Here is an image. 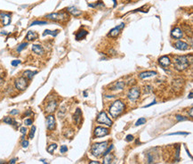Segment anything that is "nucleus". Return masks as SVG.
<instances>
[{
    "label": "nucleus",
    "instance_id": "f257e3e1",
    "mask_svg": "<svg viewBox=\"0 0 193 164\" xmlns=\"http://www.w3.org/2000/svg\"><path fill=\"white\" fill-rule=\"evenodd\" d=\"M125 108H126L125 104L121 100H117L111 104V106L110 107L109 112H110V114L112 118L116 119L124 112Z\"/></svg>",
    "mask_w": 193,
    "mask_h": 164
},
{
    "label": "nucleus",
    "instance_id": "f03ea898",
    "mask_svg": "<svg viewBox=\"0 0 193 164\" xmlns=\"http://www.w3.org/2000/svg\"><path fill=\"white\" fill-rule=\"evenodd\" d=\"M174 65H175V68L177 71H185L190 66V62H189L188 57L185 56H175L174 58Z\"/></svg>",
    "mask_w": 193,
    "mask_h": 164
},
{
    "label": "nucleus",
    "instance_id": "7ed1b4c3",
    "mask_svg": "<svg viewBox=\"0 0 193 164\" xmlns=\"http://www.w3.org/2000/svg\"><path fill=\"white\" fill-rule=\"evenodd\" d=\"M108 147V141L101 142V143H96L92 145L91 148V152L95 157H99L100 155L103 154V152Z\"/></svg>",
    "mask_w": 193,
    "mask_h": 164
},
{
    "label": "nucleus",
    "instance_id": "20e7f679",
    "mask_svg": "<svg viewBox=\"0 0 193 164\" xmlns=\"http://www.w3.org/2000/svg\"><path fill=\"white\" fill-rule=\"evenodd\" d=\"M47 18L52 20V21H65L67 20H69V14L67 13H64V12H60V13H53V14H47L45 16Z\"/></svg>",
    "mask_w": 193,
    "mask_h": 164
},
{
    "label": "nucleus",
    "instance_id": "39448f33",
    "mask_svg": "<svg viewBox=\"0 0 193 164\" xmlns=\"http://www.w3.org/2000/svg\"><path fill=\"white\" fill-rule=\"evenodd\" d=\"M96 121L100 124H103L108 127H111L113 124L112 121L108 117V115L105 112H101L99 113V115L97 116V119H96Z\"/></svg>",
    "mask_w": 193,
    "mask_h": 164
},
{
    "label": "nucleus",
    "instance_id": "423d86ee",
    "mask_svg": "<svg viewBox=\"0 0 193 164\" xmlns=\"http://www.w3.org/2000/svg\"><path fill=\"white\" fill-rule=\"evenodd\" d=\"M14 85H15V87L18 90L23 91L28 87L29 82H28V80L25 79L24 77H21V78H18V79L15 80Z\"/></svg>",
    "mask_w": 193,
    "mask_h": 164
},
{
    "label": "nucleus",
    "instance_id": "0eeeda50",
    "mask_svg": "<svg viewBox=\"0 0 193 164\" xmlns=\"http://www.w3.org/2000/svg\"><path fill=\"white\" fill-rule=\"evenodd\" d=\"M140 89L138 87H132V89L129 90L128 92V99L132 102H134L135 100H137L138 98L140 97Z\"/></svg>",
    "mask_w": 193,
    "mask_h": 164
},
{
    "label": "nucleus",
    "instance_id": "6e6552de",
    "mask_svg": "<svg viewBox=\"0 0 193 164\" xmlns=\"http://www.w3.org/2000/svg\"><path fill=\"white\" fill-rule=\"evenodd\" d=\"M94 137H103L110 134V130L103 127H96L94 128Z\"/></svg>",
    "mask_w": 193,
    "mask_h": 164
},
{
    "label": "nucleus",
    "instance_id": "1a4fd4ad",
    "mask_svg": "<svg viewBox=\"0 0 193 164\" xmlns=\"http://www.w3.org/2000/svg\"><path fill=\"white\" fill-rule=\"evenodd\" d=\"M57 105H58V104H57V101L56 100L53 99V100L48 101L47 106H45V112H47V113H53L56 110Z\"/></svg>",
    "mask_w": 193,
    "mask_h": 164
},
{
    "label": "nucleus",
    "instance_id": "9d476101",
    "mask_svg": "<svg viewBox=\"0 0 193 164\" xmlns=\"http://www.w3.org/2000/svg\"><path fill=\"white\" fill-rule=\"evenodd\" d=\"M124 27H125V23H123L119 24L118 26L113 28L112 30H110V33L108 34V37H110V38H116V37H118V34L120 33V31L122 30V29H123Z\"/></svg>",
    "mask_w": 193,
    "mask_h": 164
},
{
    "label": "nucleus",
    "instance_id": "9b49d317",
    "mask_svg": "<svg viewBox=\"0 0 193 164\" xmlns=\"http://www.w3.org/2000/svg\"><path fill=\"white\" fill-rule=\"evenodd\" d=\"M174 47L178 49V50H181V51H186L188 49H190V46L188 44L184 41H181V40H178L175 43L174 45Z\"/></svg>",
    "mask_w": 193,
    "mask_h": 164
},
{
    "label": "nucleus",
    "instance_id": "f8f14e48",
    "mask_svg": "<svg viewBox=\"0 0 193 164\" xmlns=\"http://www.w3.org/2000/svg\"><path fill=\"white\" fill-rule=\"evenodd\" d=\"M55 118L53 114H49L47 117V127L48 130H53L55 128Z\"/></svg>",
    "mask_w": 193,
    "mask_h": 164
},
{
    "label": "nucleus",
    "instance_id": "ddd939ff",
    "mask_svg": "<svg viewBox=\"0 0 193 164\" xmlns=\"http://www.w3.org/2000/svg\"><path fill=\"white\" fill-rule=\"evenodd\" d=\"M183 32L180 28L176 27L175 29L172 30L171 31V37L175 39H180L181 38H183Z\"/></svg>",
    "mask_w": 193,
    "mask_h": 164
},
{
    "label": "nucleus",
    "instance_id": "4468645a",
    "mask_svg": "<svg viewBox=\"0 0 193 164\" xmlns=\"http://www.w3.org/2000/svg\"><path fill=\"white\" fill-rule=\"evenodd\" d=\"M0 20L4 26H7L11 23V14L5 13H0Z\"/></svg>",
    "mask_w": 193,
    "mask_h": 164
},
{
    "label": "nucleus",
    "instance_id": "2eb2a0df",
    "mask_svg": "<svg viewBox=\"0 0 193 164\" xmlns=\"http://www.w3.org/2000/svg\"><path fill=\"white\" fill-rule=\"evenodd\" d=\"M156 75H157L156 71H143V72L139 74V78L141 80H144V79H148V78H151V77H154V76H156Z\"/></svg>",
    "mask_w": 193,
    "mask_h": 164
},
{
    "label": "nucleus",
    "instance_id": "dca6fc26",
    "mask_svg": "<svg viewBox=\"0 0 193 164\" xmlns=\"http://www.w3.org/2000/svg\"><path fill=\"white\" fill-rule=\"evenodd\" d=\"M158 62H159V64L163 67H168L169 65L171 64V60H170V58L168 56H162L161 58H159Z\"/></svg>",
    "mask_w": 193,
    "mask_h": 164
},
{
    "label": "nucleus",
    "instance_id": "f3484780",
    "mask_svg": "<svg viewBox=\"0 0 193 164\" xmlns=\"http://www.w3.org/2000/svg\"><path fill=\"white\" fill-rule=\"evenodd\" d=\"M88 34V31L86 30H79L77 34H76V39L77 40H81V39H84Z\"/></svg>",
    "mask_w": 193,
    "mask_h": 164
},
{
    "label": "nucleus",
    "instance_id": "a211bd4d",
    "mask_svg": "<svg viewBox=\"0 0 193 164\" xmlns=\"http://www.w3.org/2000/svg\"><path fill=\"white\" fill-rule=\"evenodd\" d=\"M32 51L36 54H38V56H43L44 53V48L40 45H33L32 46Z\"/></svg>",
    "mask_w": 193,
    "mask_h": 164
},
{
    "label": "nucleus",
    "instance_id": "6ab92c4d",
    "mask_svg": "<svg viewBox=\"0 0 193 164\" xmlns=\"http://www.w3.org/2000/svg\"><path fill=\"white\" fill-rule=\"evenodd\" d=\"M38 38V34L37 33V32L32 31V30H29L26 35V39L28 41H34V40H36Z\"/></svg>",
    "mask_w": 193,
    "mask_h": 164
},
{
    "label": "nucleus",
    "instance_id": "aec40b11",
    "mask_svg": "<svg viewBox=\"0 0 193 164\" xmlns=\"http://www.w3.org/2000/svg\"><path fill=\"white\" fill-rule=\"evenodd\" d=\"M67 10H68V12H69L70 14H71L72 15H74V16H76V17H77V16L82 14L81 11H79V10H78L77 8H76L75 6H70V7L68 8Z\"/></svg>",
    "mask_w": 193,
    "mask_h": 164
},
{
    "label": "nucleus",
    "instance_id": "412c9836",
    "mask_svg": "<svg viewBox=\"0 0 193 164\" xmlns=\"http://www.w3.org/2000/svg\"><path fill=\"white\" fill-rule=\"evenodd\" d=\"M74 121L76 122V124H79L81 121V118H82V113H81V111L80 109H77V111L75 112V114H74Z\"/></svg>",
    "mask_w": 193,
    "mask_h": 164
},
{
    "label": "nucleus",
    "instance_id": "4be33fe9",
    "mask_svg": "<svg viewBox=\"0 0 193 164\" xmlns=\"http://www.w3.org/2000/svg\"><path fill=\"white\" fill-rule=\"evenodd\" d=\"M37 73H38V71H31L28 70V71H25L23 72V77L29 80H31L34 77V75L37 74Z\"/></svg>",
    "mask_w": 193,
    "mask_h": 164
},
{
    "label": "nucleus",
    "instance_id": "5701e85b",
    "mask_svg": "<svg viewBox=\"0 0 193 164\" xmlns=\"http://www.w3.org/2000/svg\"><path fill=\"white\" fill-rule=\"evenodd\" d=\"M113 159H114V156L110 154H108L105 155V157L103 158V164H112V161H113Z\"/></svg>",
    "mask_w": 193,
    "mask_h": 164
},
{
    "label": "nucleus",
    "instance_id": "b1692460",
    "mask_svg": "<svg viewBox=\"0 0 193 164\" xmlns=\"http://www.w3.org/2000/svg\"><path fill=\"white\" fill-rule=\"evenodd\" d=\"M59 33V30H45L43 33V36H47V35H51V36H57Z\"/></svg>",
    "mask_w": 193,
    "mask_h": 164
},
{
    "label": "nucleus",
    "instance_id": "393cba45",
    "mask_svg": "<svg viewBox=\"0 0 193 164\" xmlns=\"http://www.w3.org/2000/svg\"><path fill=\"white\" fill-rule=\"evenodd\" d=\"M125 83L124 82H121V81H119V82H117L115 85H114V86H113V89H112V90H115V89H123L124 87H125Z\"/></svg>",
    "mask_w": 193,
    "mask_h": 164
},
{
    "label": "nucleus",
    "instance_id": "a878e982",
    "mask_svg": "<svg viewBox=\"0 0 193 164\" xmlns=\"http://www.w3.org/2000/svg\"><path fill=\"white\" fill-rule=\"evenodd\" d=\"M56 149H57V145H56V144H52V145H50L47 147V152H49V154H53V152H54Z\"/></svg>",
    "mask_w": 193,
    "mask_h": 164
},
{
    "label": "nucleus",
    "instance_id": "bb28decb",
    "mask_svg": "<svg viewBox=\"0 0 193 164\" xmlns=\"http://www.w3.org/2000/svg\"><path fill=\"white\" fill-rule=\"evenodd\" d=\"M48 23L47 21H34L33 23H31V24L29 26H34V25H44L47 24Z\"/></svg>",
    "mask_w": 193,
    "mask_h": 164
},
{
    "label": "nucleus",
    "instance_id": "cd10ccee",
    "mask_svg": "<svg viewBox=\"0 0 193 164\" xmlns=\"http://www.w3.org/2000/svg\"><path fill=\"white\" fill-rule=\"evenodd\" d=\"M27 46H28V43H27V42H23V43H21V45H20V46L17 47V49H16V50H17V52H19V53H20V52H21V51L23 50L24 48H26V47H27Z\"/></svg>",
    "mask_w": 193,
    "mask_h": 164
},
{
    "label": "nucleus",
    "instance_id": "c85d7f7f",
    "mask_svg": "<svg viewBox=\"0 0 193 164\" xmlns=\"http://www.w3.org/2000/svg\"><path fill=\"white\" fill-rule=\"evenodd\" d=\"M4 122L6 123V124H8V125H13V124L14 123V121H13V119L10 118V117H5V118L4 119Z\"/></svg>",
    "mask_w": 193,
    "mask_h": 164
},
{
    "label": "nucleus",
    "instance_id": "c756f323",
    "mask_svg": "<svg viewBox=\"0 0 193 164\" xmlns=\"http://www.w3.org/2000/svg\"><path fill=\"white\" fill-rule=\"evenodd\" d=\"M146 123V119L145 118H140L135 123V126H141V125H143Z\"/></svg>",
    "mask_w": 193,
    "mask_h": 164
},
{
    "label": "nucleus",
    "instance_id": "7c9ffc66",
    "mask_svg": "<svg viewBox=\"0 0 193 164\" xmlns=\"http://www.w3.org/2000/svg\"><path fill=\"white\" fill-rule=\"evenodd\" d=\"M98 5H101V6H104V5H103V3L101 1V0H99V1H97L96 3H92V4H89V6L90 7H96V6H98Z\"/></svg>",
    "mask_w": 193,
    "mask_h": 164
},
{
    "label": "nucleus",
    "instance_id": "2f4dec72",
    "mask_svg": "<svg viewBox=\"0 0 193 164\" xmlns=\"http://www.w3.org/2000/svg\"><path fill=\"white\" fill-rule=\"evenodd\" d=\"M35 132H36V127L35 126H32L31 129H30V132H29V137L30 139H32L34 137V135H35Z\"/></svg>",
    "mask_w": 193,
    "mask_h": 164
},
{
    "label": "nucleus",
    "instance_id": "473e14b6",
    "mask_svg": "<svg viewBox=\"0 0 193 164\" xmlns=\"http://www.w3.org/2000/svg\"><path fill=\"white\" fill-rule=\"evenodd\" d=\"M175 117H176V119L178 121H187L188 119V118H186L184 116H181V115H179V114H177Z\"/></svg>",
    "mask_w": 193,
    "mask_h": 164
},
{
    "label": "nucleus",
    "instance_id": "72a5a7b5",
    "mask_svg": "<svg viewBox=\"0 0 193 164\" xmlns=\"http://www.w3.org/2000/svg\"><path fill=\"white\" fill-rule=\"evenodd\" d=\"M190 133L188 132H175V133H171V134H168V136H176V135H189Z\"/></svg>",
    "mask_w": 193,
    "mask_h": 164
},
{
    "label": "nucleus",
    "instance_id": "f704fd0d",
    "mask_svg": "<svg viewBox=\"0 0 193 164\" xmlns=\"http://www.w3.org/2000/svg\"><path fill=\"white\" fill-rule=\"evenodd\" d=\"M113 149V145H111L110 146H108L107 147V149L105 150V152H103V154L104 155H106V154H110V152H111V150Z\"/></svg>",
    "mask_w": 193,
    "mask_h": 164
},
{
    "label": "nucleus",
    "instance_id": "c9c22d12",
    "mask_svg": "<svg viewBox=\"0 0 193 164\" xmlns=\"http://www.w3.org/2000/svg\"><path fill=\"white\" fill-rule=\"evenodd\" d=\"M32 123H33V119H27L24 121V124L27 126H30V125H32Z\"/></svg>",
    "mask_w": 193,
    "mask_h": 164
},
{
    "label": "nucleus",
    "instance_id": "e433bc0d",
    "mask_svg": "<svg viewBox=\"0 0 193 164\" xmlns=\"http://www.w3.org/2000/svg\"><path fill=\"white\" fill-rule=\"evenodd\" d=\"M60 152H61V154H65L66 152H68V147H67L66 145H62V146H61Z\"/></svg>",
    "mask_w": 193,
    "mask_h": 164
},
{
    "label": "nucleus",
    "instance_id": "4c0bfd02",
    "mask_svg": "<svg viewBox=\"0 0 193 164\" xmlns=\"http://www.w3.org/2000/svg\"><path fill=\"white\" fill-rule=\"evenodd\" d=\"M21 145H22V147L27 148V147L29 146V141H27V140H22V142H21Z\"/></svg>",
    "mask_w": 193,
    "mask_h": 164
},
{
    "label": "nucleus",
    "instance_id": "58836bf2",
    "mask_svg": "<svg viewBox=\"0 0 193 164\" xmlns=\"http://www.w3.org/2000/svg\"><path fill=\"white\" fill-rule=\"evenodd\" d=\"M20 63H21L20 60H14V61H12V65H13V66H18Z\"/></svg>",
    "mask_w": 193,
    "mask_h": 164
},
{
    "label": "nucleus",
    "instance_id": "ea45409f",
    "mask_svg": "<svg viewBox=\"0 0 193 164\" xmlns=\"http://www.w3.org/2000/svg\"><path fill=\"white\" fill-rule=\"evenodd\" d=\"M126 139H127V142H131V141L133 140V135H127V137H126Z\"/></svg>",
    "mask_w": 193,
    "mask_h": 164
},
{
    "label": "nucleus",
    "instance_id": "a19ab883",
    "mask_svg": "<svg viewBox=\"0 0 193 164\" xmlns=\"http://www.w3.org/2000/svg\"><path fill=\"white\" fill-rule=\"evenodd\" d=\"M21 134L22 135H26V132H27V128H24V127H22V128H21Z\"/></svg>",
    "mask_w": 193,
    "mask_h": 164
},
{
    "label": "nucleus",
    "instance_id": "79ce46f5",
    "mask_svg": "<svg viewBox=\"0 0 193 164\" xmlns=\"http://www.w3.org/2000/svg\"><path fill=\"white\" fill-rule=\"evenodd\" d=\"M156 100H154L152 103H151L150 104H148V105H145V106H143V108H148V107H150V106H151V105H153V104H156Z\"/></svg>",
    "mask_w": 193,
    "mask_h": 164
},
{
    "label": "nucleus",
    "instance_id": "37998d69",
    "mask_svg": "<svg viewBox=\"0 0 193 164\" xmlns=\"http://www.w3.org/2000/svg\"><path fill=\"white\" fill-rule=\"evenodd\" d=\"M19 113V111L18 110H13L12 112H10V114H12V115H16V114H18Z\"/></svg>",
    "mask_w": 193,
    "mask_h": 164
},
{
    "label": "nucleus",
    "instance_id": "c03bdc74",
    "mask_svg": "<svg viewBox=\"0 0 193 164\" xmlns=\"http://www.w3.org/2000/svg\"><path fill=\"white\" fill-rule=\"evenodd\" d=\"M16 161H17V159L15 158V159H12L10 161H9V163L8 164H15V162H16Z\"/></svg>",
    "mask_w": 193,
    "mask_h": 164
},
{
    "label": "nucleus",
    "instance_id": "a18cd8bd",
    "mask_svg": "<svg viewBox=\"0 0 193 164\" xmlns=\"http://www.w3.org/2000/svg\"><path fill=\"white\" fill-rule=\"evenodd\" d=\"M89 164H100L98 161H90V163Z\"/></svg>",
    "mask_w": 193,
    "mask_h": 164
},
{
    "label": "nucleus",
    "instance_id": "49530a36",
    "mask_svg": "<svg viewBox=\"0 0 193 164\" xmlns=\"http://www.w3.org/2000/svg\"><path fill=\"white\" fill-rule=\"evenodd\" d=\"M192 116H193L192 115V108H190V117L192 118Z\"/></svg>",
    "mask_w": 193,
    "mask_h": 164
},
{
    "label": "nucleus",
    "instance_id": "de8ad7c7",
    "mask_svg": "<svg viewBox=\"0 0 193 164\" xmlns=\"http://www.w3.org/2000/svg\"><path fill=\"white\" fill-rule=\"evenodd\" d=\"M113 2H114V7L117 6V0H113Z\"/></svg>",
    "mask_w": 193,
    "mask_h": 164
},
{
    "label": "nucleus",
    "instance_id": "09e8293b",
    "mask_svg": "<svg viewBox=\"0 0 193 164\" xmlns=\"http://www.w3.org/2000/svg\"><path fill=\"white\" fill-rule=\"evenodd\" d=\"M189 98H190V99H191V98H192V92H190V95H189Z\"/></svg>",
    "mask_w": 193,
    "mask_h": 164
},
{
    "label": "nucleus",
    "instance_id": "8fccbe9b",
    "mask_svg": "<svg viewBox=\"0 0 193 164\" xmlns=\"http://www.w3.org/2000/svg\"><path fill=\"white\" fill-rule=\"evenodd\" d=\"M40 161H41L42 162H44V164H49V163H47V162H45V161H44V160H40Z\"/></svg>",
    "mask_w": 193,
    "mask_h": 164
},
{
    "label": "nucleus",
    "instance_id": "3c124183",
    "mask_svg": "<svg viewBox=\"0 0 193 164\" xmlns=\"http://www.w3.org/2000/svg\"><path fill=\"white\" fill-rule=\"evenodd\" d=\"M0 164H5V161H0Z\"/></svg>",
    "mask_w": 193,
    "mask_h": 164
},
{
    "label": "nucleus",
    "instance_id": "603ef678",
    "mask_svg": "<svg viewBox=\"0 0 193 164\" xmlns=\"http://www.w3.org/2000/svg\"><path fill=\"white\" fill-rule=\"evenodd\" d=\"M84 95H85V96H87V94H86V92H84Z\"/></svg>",
    "mask_w": 193,
    "mask_h": 164
},
{
    "label": "nucleus",
    "instance_id": "864d4df0",
    "mask_svg": "<svg viewBox=\"0 0 193 164\" xmlns=\"http://www.w3.org/2000/svg\"><path fill=\"white\" fill-rule=\"evenodd\" d=\"M0 21H1V20H0Z\"/></svg>",
    "mask_w": 193,
    "mask_h": 164
}]
</instances>
